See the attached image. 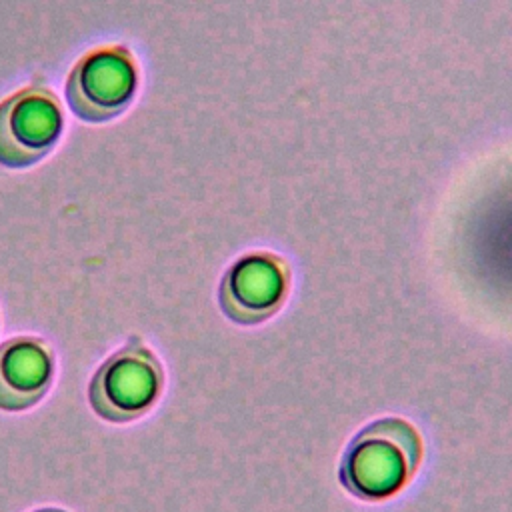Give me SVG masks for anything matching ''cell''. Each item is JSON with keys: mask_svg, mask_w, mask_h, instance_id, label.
Masks as SVG:
<instances>
[{"mask_svg": "<svg viewBox=\"0 0 512 512\" xmlns=\"http://www.w3.org/2000/svg\"><path fill=\"white\" fill-rule=\"evenodd\" d=\"M420 460V432L404 418L384 416L350 440L338 476L352 496L376 502L398 494L418 470Z\"/></svg>", "mask_w": 512, "mask_h": 512, "instance_id": "obj_1", "label": "cell"}, {"mask_svg": "<svg viewBox=\"0 0 512 512\" xmlns=\"http://www.w3.org/2000/svg\"><path fill=\"white\" fill-rule=\"evenodd\" d=\"M162 390V362L138 336H130L96 368L88 384V402L102 420L124 424L142 418Z\"/></svg>", "mask_w": 512, "mask_h": 512, "instance_id": "obj_2", "label": "cell"}, {"mask_svg": "<svg viewBox=\"0 0 512 512\" xmlns=\"http://www.w3.org/2000/svg\"><path fill=\"white\" fill-rule=\"evenodd\" d=\"M138 90V62L126 44L92 48L68 72L64 94L70 110L84 122L120 116Z\"/></svg>", "mask_w": 512, "mask_h": 512, "instance_id": "obj_3", "label": "cell"}, {"mask_svg": "<svg viewBox=\"0 0 512 512\" xmlns=\"http://www.w3.org/2000/svg\"><path fill=\"white\" fill-rule=\"evenodd\" d=\"M64 114L58 96L42 86H24L0 102V164L26 168L54 150Z\"/></svg>", "mask_w": 512, "mask_h": 512, "instance_id": "obj_4", "label": "cell"}, {"mask_svg": "<svg viewBox=\"0 0 512 512\" xmlns=\"http://www.w3.org/2000/svg\"><path fill=\"white\" fill-rule=\"evenodd\" d=\"M288 266L268 252L238 258L222 276L218 302L222 312L238 324H258L270 318L288 292Z\"/></svg>", "mask_w": 512, "mask_h": 512, "instance_id": "obj_5", "label": "cell"}, {"mask_svg": "<svg viewBox=\"0 0 512 512\" xmlns=\"http://www.w3.org/2000/svg\"><path fill=\"white\" fill-rule=\"evenodd\" d=\"M56 370L54 350L40 336H14L0 344V410L20 412L50 390Z\"/></svg>", "mask_w": 512, "mask_h": 512, "instance_id": "obj_6", "label": "cell"}, {"mask_svg": "<svg viewBox=\"0 0 512 512\" xmlns=\"http://www.w3.org/2000/svg\"><path fill=\"white\" fill-rule=\"evenodd\" d=\"M34 512H68V510H64V508H54V506H48V508H38V510H34Z\"/></svg>", "mask_w": 512, "mask_h": 512, "instance_id": "obj_7", "label": "cell"}]
</instances>
